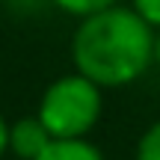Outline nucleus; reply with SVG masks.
Wrapping results in <instances>:
<instances>
[{
    "instance_id": "39448f33",
    "label": "nucleus",
    "mask_w": 160,
    "mask_h": 160,
    "mask_svg": "<svg viewBox=\"0 0 160 160\" xmlns=\"http://www.w3.org/2000/svg\"><path fill=\"white\" fill-rule=\"evenodd\" d=\"M51 3L57 6L59 12H65V15L83 21V18L98 15V12L110 9V6H119V0H51Z\"/></svg>"
},
{
    "instance_id": "423d86ee",
    "label": "nucleus",
    "mask_w": 160,
    "mask_h": 160,
    "mask_svg": "<svg viewBox=\"0 0 160 160\" xmlns=\"http://www.w3.org/2000/svg\"><path fill=\"white\" fill-rule=\"evenodd\" d=\"M133 160H160V119L151 122L142 131V137L137 139Z\"/></svg>"
},
{
    "instance_id": "f03ea898",
    "label": "nucleus",
    "mask_w": 160,
    "mask_h": 160,
    "mask_svg": "<svg viewBox=\"0 0 160 160\" xmlns=\"http://www.w3.org/2000/svg\"><path fill=\"white\" fill-rule=\"evenodd\" d=\"M104 113V89L83 74L57 77L39 98L36 116L53 139H89Z\"/></svg>"
},
{
    "instance_id": "6e6552de",
    "label": "nucleus",
    "mask_w": 160,
    "mask_h": 160,
    "mask_svg": "<svg viewBox=\"0 0 160 160\" xmlns=\"http://www.w3.org/2000/svg\"><path fill=\"white\" fill-rule=\"evenodd\" d=\"M6 151H9V122H6L3 113H0V160H3Z\"/></svg>"
},
{
    "instance_id": "7ed1b4c3",
    "label": "nucleus",
    "mask_w": 160,
    "mask_h": 160,
    "mask_svg": "<svg viewBox=\"0 0 160 160\" xmlns=\"http://www.w3.org/2000/svg\"><path fill=\"white\" fill-rule=\"evenodd\" d=\"M51 142L53 137L48 133L39 116H21L9 122V154L15 160H39Z\"/></svg>"
},
{
    "instance_id": "f257e3e1",
    "label": "nucleus",
    "mask_w": 160,
    "mask_h": 160,
    "mask_svg": "<svg viewBox=\"0 0 160 160\" xmlns=\"http://www.w3.org/2000/svg\"><path fill=\"white\" fill-rule=\"evenodd\" d=\"M157 30L131 6H110L77 24L71 39L74 71L101 89L137 83L154 62Z\"/></svg>"
},
{
    "instance_id": "20e7f679",
    "label": "nucleus",
    "mask_w": 160,
    "mask_h": 160,
    "mask_svg": "<svg viewBox=\"0 0 160 160\" xmlns=\"http://www.w3.org/2000/svg\"><path fill=\"white\" fill-rule=\"evenodd\" d=\"M39 160H104V154L89 139H53Z\"/></svg>"
},
{
    "instance_id": "1a4fd4ad",
    "label": "nucleus",
    "mask_w": 160,
    "mask_h": 160,
    "mask_svg": "<svg viewBox=\"0 0 160 160\" xmlns=\"http://www.w3.org/2000/svg\"><path fill=\"white\" fill-rule=\"evenodd\" d=\"M154 62L160 65V30H157V39H154Z\"/></svg>"
},
{
    "instance_id": "0eeeda50",
    "label": "nucleus",
    "mask_w": 160,
    "mask_h": 160,
    "mask_svg": "<svg viewBox=\"0 0 160 160\" xmlns=\"http://www.w3.org/2000/svg\"><path fill=\"white\" fill-rule=\"evenodd\" d=\"M131 9L137 12L145 24H151L154 30H160V0H131Z\"/></svg>"
}]
</instances>
